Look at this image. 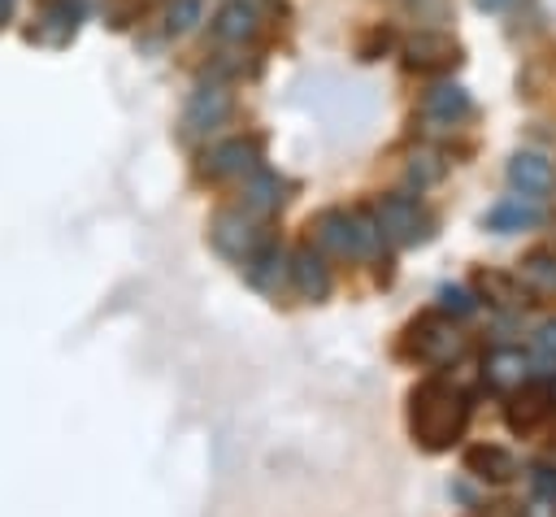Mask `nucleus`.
<instances>
[{
  "label": "nucleus",
  "instance_id": "423d86ee",
  "mask_svg": "<svg viewBox=\"0 0 556 517\" xmlns=\"http://www.w3.org/2000/svg\"><path fill=\"white\" fill-rule=\"evenodd\" d=\"M230 91L226 87H217V83H208V87H195L191 91V100H187V109H182V130L187 135H208V130H217L226 117H230Z\"/></svg>",
  "mask_w": 556,
  "mask_h": 517
},
{
  "label": "nucleus",
  "instance_id": "dca6fc26",
  "mask_svg": "<svg viewBox=\"0 0 556 517\" xmlns=\"http://www.w3.org/2000/svg\"><path fill=\"white\" fill-rule=\"evenodd\" d=\"M465 469L486 478V482H508L517 478V456L508 447H495V443H478L465 452Z\"/></svg>",
  "mask_w": 556,
  "mask_h": 517
},
{
  "label": "nucleus",
  "instance_id": "5701e85b",
  "mask_svg": "<svg viewBox=\"0 0 556 517\" xmlns=\"http://www.w3.org/2000/svg\"><path fill=\"white\" fill-rule=\"evenodd\" d=\"M165 17H169L165 26H169L174 35H182V30H191V26L200 22V0H169V13H165Z\"/></svg>",
  "mask_w": 556,
  "mask_h": 517
},
{
  "label": "nucleus",
  "instance_id": "20e7f679",
  "mask_svg": "<svg viewBox=\"0 0 556 517\" xmlns=\"http://www.w3.org/2000/svg\"><path fill=\"white\" fill-rule=\"evenodd\" d=\"M208 239H213L217 252H226V256H235V261H248V256L265 243V230L256 226V217H252L248 209H226V213L213 217Z\"/></svg>",
  "mask_w": 556,
  "mask_h": 517
},
{
  "label": "nucleus",
  "instance_id": "a878e982",
  "mask_svg": "<svg viewBox=\"0 0 556 517\" xmlns=\"http://www.w3.org/2000/svg\"><path fill=\"white\" fill-rule=\"evenodd\" d=\"M482 287H491V291L500 295L495 304H513V300H517V295H513V287H508V282H504L500 274H482Z\"/></svg>",
  "mask_w": 556,
  "mask_h": 517
},
{
  "label": "nucleus",
  "instance_id": "2eb2a0df",
  "mask_svg": "<svg viewBox=\"0 0 556 517\" xmlns=\"http://www.w3.org/2000/svg\"><path fill=\"white\" fill-rule=\"evenodd\" d=\"M256 4H248V0H230V4H222L217 13H213V35L222 39V43H243V39H252L256 35Z\"/></svg>",
  "mask_w": 556,
  "mask_h": 517
},
{
  "label": "nucleus",
  "instance_id": "4468645a",
  "mask_svg": "<svg viewBox=\"0 0 556 517\" xmlns=\"http://www.w3.org/2000/svg\"><path fill=\"white\" fill-rule=\"evenodd\" d=\"M539 222H543V209L530 196H508L486 213V230H495V235H513V230H526Z\"/></svg>",
  "mask_w": 556,
  "mask_h": 517
},
{
  "label": "nucleus",
  "instance_id": "c85d7f7f",
  "mask_svg": "<svg viewBox=\"0 0 556 517\" xmlns=\"http://www.w3.org/2000/svg\"><path fill=\"white\" fill-rule=\"evenodd\" d=\"M552 404H556V378H552Z\"/></svg>",
  "mask_w": 556,
  "mask_h": 517
},
{
  "label": "nucleus",
  "instance_id": "b1692460",
  "mask_svg": "<svg viewBox=\"0 0 556 517\" xmlns=\"http://www.w3.org/2000/svg\"><path fill=\"white\" fill-rule=\"evenodd\" d=\"M439 308L452 313V317H469L478 304H473V295L465 287H439Z\"/></svg>",
  "mask_w": 556,
  "mask_h": 517
},
{
  "label": "nucleus",
  "instance_id": "412c9836",
  "mask_svg": "<svg viewBox=\"0 0 556 517\" xmlns=\"http://www.w3.org/2000/svg\"><path fill=\"white\" fill-rule=\"evenodd\" d=\"M530 365H539L543 378H556V317L539 326V335H534V361Z\"/></svg>",
  "mask_w": 556,
  "mask_h": 517
},
{
  "label": "nucleus",
  "instance_id": "f257e3e1",
  "mask_svg": "<svg viewBox=\"0 0 556 517\" xmlns=\"http://www.w3.org/2000/svg\"><path fill=\"white\" fill-rule=\"evenodd\" d=\"M465 421H469V404H465V395L456 387H447L439 378H426V382L413 387V395H408V430L426 452L452 447L465 434Z\"/></svg>",
  "mask_w": 556,
  "mask_h": 517
},
{
  "label": "nucleus",
  "instance_id": "6ab92c4d",
  "mask_svg": "<svg viewBox=\"0 0 556 517\" xmlns=\"http://www.w3.org/2000/svg\"><path fill=\"white\" fill-rule=\"evenodd\" d=\"M278 204H282V182H278V174L252 169L248 182H243V209H248L252 217H265V213H274Z\"/></svg>",
  "mask_w": 556,
  "mask_h": 517
},
{
  "label": "nucleus",
  "instance_id": "0eeeda50",
  "mask_svg": "<svg viewBox=\"0 0 556 517\" xmlns=\"http://www.w3.org/2000/svg\"><path fill=\"white\" fill-rule=\"evenodd\" d=\"M252 169H261V143L256 139H222L204 156L208 178H248Z\"/></svg>",
  "mask_w": 556,
  "mask_h": 517
},
{
  "label": "nucleus",
  "instance_id": "9b49d317",
  "mask_svg": "<svg viewBox=\"0 0 556 517\" xmlns=\"http://www.w3.org/2000/svg\"><path fill=\"white\" fill-rule=\"evenodd\" d=\"M482 378H486V387H495V391H517V387L530 382V356H526L521 348H495V352H486Z\"/></svg>",
  "mask_w": 556,
  "mask_h": 517
},
{
  "label": "nucleus",
  "instance_id": "cd10ccee",
  "mask_svg": "<svg viewBox=\"0 0 556 517\" xmlns=\"http://www.w3.org/2000/svg\"><path fill=\"white\" fill-rule=\"evenodd\" d=\"M13 4H17V0H0V22H4L9 13H13Z\"/></svg>",
  "mask_w": 556,
  "mask_h": 517
},
{
  "label": "nucleus",
  "instance_id": "1a4fd4ad",
  "mask_svg": "<svg viewBox=\"0 0 556 517\" xmlns=\"http://www.w3.org/2000/svg\"><path fill=\"white\" fill-rule=\"evenodd\" d=\"M508 182L530 196V200H543L547 191H556V165L543 156V152H517L508 161Z\"/></svg>",
  "mask_w": 556,
  "mask_h": 517
},
{
  "label": "nucleus",
  "instance_id": "4be33fe9",
  "mask_svg": "<svg viewBox=\"0 0 556 517\" xmlns=\"http://www.w3.org/2000/svg\"><path fill=\"white\" fill-rule=\"evenodd\" d=\"M439 174H443V161H439L434 152H417L413 165H408V182H413L417 191L430 187V182H439Z\"/></svg>",
  "mask_w": 556,
  "mask_h": 517
},
{
  "label": "nucleus",
  "instance_id": "bb28decb",
  "mask_svg": "<svg viewBox=\"0 0 556 517\" xmlns=\"http://www.w3.org/2000/svg\"><path fill=\"white\" fill-rule=\"evenodd\" d=\"M473 4H478V9H486V13H500V9H508L513 0H473Z\"/></svg>",
  "mask_w": 556,
  "mask_h": 517
},
{
  "label": "nucleus",
  "instance_id": "9d476101",
  "mask_svg": "<svg viewBox=\"0 0 556 517\" xmlns=\"http://www.w3.org/2000/svg\"><path fill=\"white\" fill-rule=\"evenodd\" d=\"M469 91L465 87H456V83H434L430 91H426V100H421V117L426 122H439V126H460L465 117H469Z\"/></svg>",
  "mask_w": 556,
  "mask_h": 517
},
{
  "label": "nucleus",
  "instance_id": "aec40b11",
  "mask_svg": "<svg viewBox=\"0 0 556 517\" xmlns=\"http://www.w3.org/2000/svg\"><path fill=\"white\" fill-rule=\"evenodd\" d=\"M521 278L534 291H556V248H534L521 256Z\"/></svg>",
  "mask_w": 556,
  "mask_h": 517
},
{
  "label": "nucleus",
  "instance_id": "f03ea898",
  "mask_svg": "<svg viewBox=\"0 0 556 517\" xmlns=\"http://www.w3.org/2000/svg\"><path fill=\"white\" fill-rule=\"evenodd\" d=\"M308 230H313L317 248H326V252H334V256L369 261V256H378V248H382L378 217H369V213H361V209H352V213L326 209V213H317V217L308 222Z\"/></svg>",
  "mask_w": 556,
  "mask_h": 517
},
{
  "label": "nucleus",
  "instance_id": "f3484780",
  "mask_svg": "<svg viewBox=\"0 0 556 517\" xmlns=\"http://www.w3.org/2000/svg\"><path fill=\"white\" fill-rule=\"evenodd\" d=\"M282 274H287V256H282V248L269 243V239L243 261V278H248L256 291H274V287L282 282Z\"/></svg>",
  "mask_w": 556,
  "mask_h": 517
},
{
  "label": "nucleus",
  "instance_id": "f8f14e48",
  "mask_svg": "<svg viewBox=\"0 0 556 517\" xmlns=\"http://www.w3.org/2000/svg\"><path fill=\"white\" fill-rule=\"evenodd\" d=\"M452 61H456V43L439 30H421L404 43V65L408 70H443Z\"/></svg>",
  "mask_w": 556,
  "mask_h": 517
},
{
  "label": "nucleus",
  "instance_id": "6e6552de",
  "mask_svg": "<svg viewBox=\"0 0 556 517\" xmlns=\"http://www.w3.org/2000/svg\"><path fill=\"white\" fill-rule=\"evenodd\" d=\"M83 9H87V0H43L39 4V17L30 26V39H39V43H65L78 30Z\"/></svg>",
  "mask_w": 556,
  "mask_h": 517
},
{
  "label": "nucleus",
  "instance_id": "7ed1b4c3",
  "mask_svg": "<svg viewBox=\"0 0 556 517\" xmlns=\"http://www.w3.org/2000/svg\"><path fill=\"white\" fill-rule=\"evenodd\" d=\"M378 230H382V239H391V243H400V248H413V243H426L430 239V230H434V217L417 204V196H408V191H391V196H382V204H378Z\"/></svg>",
  "mask_w": 556,
  "mask_h": 517
},
{
  "label": "nucleus",
  "instance_id": "39448f33",
  "mask_svg": "<svg viewBox=\"0 0 556 517\" xmlns=\"http://www.w3.org/2000/svg\"><path fill=\"white\" fill-rule=\"evenodd\" d=\"M413 356L421 361V365H434V369H443V365H452L456 356H460V335H456V326L452 321H443V317H421V321H413Z\"/></svg>",
  "mask_w": 556,
  "mask_h": 517
},
{
  "label": "nucleus",
  "instance_id": "ddd939ff",
  "mask_svg": "<svg viewBox=\"0 0 556 517\" xmlns=\"http://www.w3.org/2000/svg\"><path fill=\"white\" fill-rule=\"evenodd\" d=\"M287 274H291V282H295V291H300L304 300H326V295H330V269H326L321 252L300 248V252L291 256Z\"/></svg>",
  "mask_w": 556,
  "mask_h": 517
},
{
  "label": "nucleus",
  "instance_id": "a211bd4d",
  "mask_svg": "<svg viewBox=\"0 0 556 517\" xmlns=\"http://www.w3.org/2000/svg\"><path fill=\"white\" fill-rule=\"evenodd\" d=\"M552 413V391H543V387H517V395H513V404H508V426L513 430H534L543 417Z\"/></svg>",
  "mask_w": 556,
  "mask_h": 517
},
{
  "label": "nucleus",
  "instance_id": "393cba45",
  "mask_svg": "<svg viewBox=\"0 0 556 517\" xmlns=\"http://www.w3.org/2000/svg\"><path fill=\"white\" fill-rule=\"evenodd\" d=\"M530 487H534L539 500L556 504V469H552V465H534V469H530Z\"/></svg>",
  "mask_w": 556,
  "mask_h": 517
}]
</instances>
